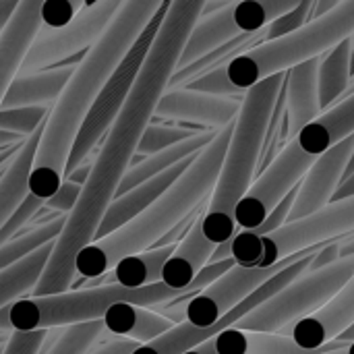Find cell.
Returning <instances> with one entry per match:
<instances>
[{
    "mask_svg": "<svg viewBox=\"0 0 354 354\" xmlns=\"http://www.w3.org/2000/svg\"><path fill=\"white\" fill-rule=\"evenodd\" d=\"M203 4L205 0L170 2L137 81L120 114L102 139V145L89 164V178L81 189L79 201L66 216L64 228L29 297H52L71 288L75 278V259L89 243H93L97 226L135 160L139 141L153 120L156 106L168 91L180 52L191 29L201 17Z\"/></svg>",
    "mask_w": 354,
    "mask_h": 354,
    "instance_id": "cell-1",
    "label": "cell"
},
{
    "mask_svg": "<svg viewBox=\"0 0 354 354\" xmlns=\"http://www.w3.org/2000/svg\"><path fill=\"white\" fill-rule=\"evenodd\" d=\"M160 6L162 0L120 2L118 12L102 37L77 64L73 77L50 108V114L44 122L33 166L27 178L29 195L48 201L58 191L64 178L71 147L95 97Z\"/></svg>",
    "mask_w": 354,
    "mask_h": 354,
    "instance_id": "cell-2",
    "label": "cell"
},
{
    "mask_svg": "<svg viewBox=\"0 0 354 354\" xmlns=\"http://www.w3.org/2000/svg\"><path fill=\"white\" fill-rule=\"evenodd\" d=\"M232 124L218 131L214 141L203 147L183 176L162 193L143 214L108 234L89 243L75 259V274L83 280H97L108 274L118 261L149 251L183 220L203 207L218 183L222 162L232 135Z\"/></svg>",
    "mask_w": 354,
    "mask_h": 354,
    "instance_id": "cell-3",
    "label": "cell"
},
{
    "mask_svg": "<svg viewBox=\"0 0 354 354\" xmlns=\"http://www.w3.org/2000/svg\"><path fill=\"white\" fill-rule=\"evenodd\" d=\"M284 77L286 73L268 77L247 89L243 97L218 183L201 216V232L216 247L232 241L236 234L234 209L255 180L268 127Z\"/></svg>",
    "mask_w": 354,
    "mask_h": 354,
    "instance_id": "cell-4",
    "label": "cell"
},
{
    "mask_svg": "<svg viewBox=\"0 0 354 354\" xmlns=\"http://www.w3.org/2000/svg\"><path fill=\"white\" fill-rule=\"evenodd\" d=\"M195 295L199 292L172 290L162 282L145 288H122L110 284V286H93L81 290H66L62 295H52V297L25 295L8 305V322L12 332L73 328L81 324L102 322L106 311L120 303L147 309L153 305H166Z\"/></svg>",
    "mask_w": 354,
    "mask_h": 354,
    "instance_id": "cell-5",
    "label": "cell"
},
{
    "mask_svg": "<svg viewBox=\"0 0 354 354\" xmlns=\"http://www.w3.org/2000/svg\"><path fill=\"white\" fill-rule=\"evenodd\" d=\"M354 232V197L326 205L324 209L286 222L268 236H255L251 230H236L232 241L218 245L209 263L234 259L241 268H272L297 253L322 247Z\"/></svg>",
    "mask_w": 354,
    "mask_h": 354,
    "instance_id": "cell-6",
    "label": "cell"
},
{
    "mask_svg": "<svg viewBox=\"0 0 354 354\" xmlns=\"http://www.w3.org/2000/svg\"><path fill=\"white\" fill-rule=\"evenodd\" d=\"M354 33V0L340 2L330 15L309 21L299 31L274 41H266L226 66V75L241 91L251 89L268 77L286 73L292 66L319 58L336 44Z\"/></svg>",
    "mask_w": 354,
    "mask_h": 354,
    "instance_id": "cell-7",
    "label": "cell"
},
{
    "mask_svg": "<svg viewBox=\"0 0 354 354\" xmlns=\"http://www.w3.org/2000/svg\"><path fill=\"white\" fill-rule=\"evenodd\" d=\"M170 2L162 0V6L156 10V15L149 19V23L143 27V31L139 33V37L135 39V44L129 48L127 56L120 60V64L114 68V73L108 77V81L104 83L100 95L95 97L87 118L81 124V131L71 147L68 160H66V168H64V178L77 170L79 166H83L87 162V158L91 156V151L97 147V143H102V139L106 137V133L110 131L112 122L116 120V116L120 114L135 81L137 75L143 66V60L156 39V33L168 12ZM62 178V180H64Z\"/></svg>",
    "mask_w": 354,
    "mask_h": 354,
    "instance_id": "cell-8",
    "label": "cell"
},
{
    "mask_svg": "<svg viewBox=\"0 0 354 354\" xmlns=\"http://www.w3.org/2000/svg\"><path fill=\"white\" fill-rule=\"evenodd\" d=\"M353 274L354 257L340 259L319 272H305L278 295H274L249 315H245L234 328L245 332L286 336L295 324L309 317L330 299H334L353 280Z\"/></svg>",
    "mask_w": 354,
    "mask_h": 354,
    "instance_id": "cell-9",
    "label": "cell"
},
{
    "mask_svg": "<svg viewBox=\"0 0 354 354\" xmlns=\"http://www.w3.org/2000/svg\"><path fill=\"white\" fill-rule=\"evenodd\" d=\"M118 8H120L118 0L85 2V6L77 12V17L66 27L62 29L41 27L21 64L19 77L41 73L60 66L75 56L87 54V50L102 37V33L106 31Z\"/></svg>",
    "mask_w": 354,
    "mask_h": 354,
    "instance_id": "cell-10",
    "label": "cell"
},
{
    "mask_svg": "<svg viewBox=\"0 0 354 354\" xmlns=\"http://www.w3.org/2000/svg\"><path fill=\"white\" fill-rule=\"evenodd\" d=\"M315 158L307 156L297 141H290L276 160L249 187L234 209L236 230H255L284 201V197L303 180Z\"/></svg>",
    "mask_w": 354,
    "mask_h": 354,
    "instance_id": "cell-11",
    "label": "cell"
},
{
    "mask_svg": "<svg viewBox=\"0 0 354 354\" xmlns=\"http://www.w3.org/2000/svg\"><path fill=\"white\" fill-rule=\"evenodd\" d=\"M322 247L297 253V255H292V257H288V259H284L272 268H241V266L230 268L222 278H218L214 284H209L207 288H203L199 295H195L191 301L185 303V313H183L185 322L195 326V328L216 326L228 311H232L247 297H251L255 290H259L276 274H280L288 266L305 259L307 255L319 251Z\"/></svg>",
    "mask_w": 354,
    "mask_h": 354,
    "instance_id": "cell-12",
    "label": "cell"
},
{
    "mask_svg": "<svg viewBox=\"0 0 354 354\" xmlns=\"http://www.w3.org/2000/svg\"><path fill=\"white\" fill-rule=\"evenodd\" d=\"M315 253H317V251H315ZM315 253L307 255L305 259H301V261L288 266L286 270H282L280 274H276V276H274L272 280H268L259 290H255V292H253L251 297H247L241 305H236L232 311H228L216 326H212V328H195V326H191V324H187V322L176 324L170 332L162 334L160 338H156V340L149 342V344H141L133 354H185L189 353V351H193L195 346L207 342V340H214V338L220 336L224 330L234 328L245 315H249V313H251L253 309H257L261 303H266L268 299H272L274 295H278L282 288H286V286H288L290 282H295L299 276H303V274L309 270V266H311Z\"/></svg>",
    "mask_w": 354,
    "mask_h": 354,
    "instance_id": "cell-13",
    "label": "cell"
},
{
    "mask_svg": "<svg viewBox=\"0 0 354 354\" xmlns=\"http://www.w3.org/2000/svg\"><path fill=\"white\" fill-rule=\"evenodd\" d=\"M243 97H218L185 87L168 89L160 97L153 118L174 120L176 124H193L205 131H222L236 120Z\"/></svg>",
    "mask_w": 354,
    "mask_h": 354,
    "instance_id": "cell-14",
    "label": "cell"
},
{
    "mask_svg": "<svg viewBox=\"0 0 354 354\" xmlns=\"http://www.w3.org/2000/svg\"><path fill=\"white\" fill-rule=\"evenodd\" d=\"M353 149L354 135H351L348 139L328 149L324 156L315 158L313 166L307 170L303 180L299 183V193L295 197V203L290 207L286 222L303 220L332 203V197L342 183Z\"/></svg>",
    "mask_w": 354,
    "mask_h": 354,
    "instance_id": "cell-15",
    "label": "cell"
},
{
    "mask_svg": "<svg viewBox=\"0 0 354 354\" xmlns=\"http://www.w3.org/2000/svg\"><path fill=\"white\" fill-rule=\"evenodd\" d=\"M354 324V284L348 282L334 299H330L322 309L301 319L288 330V338L305 348L319 351L338 340Z\"/></svg>",
    "mask_w": 354,
    "mask_h": 354,
    "instance_id": "cell-16",
    "label": "cell"
},
{
    "mask_svg": "<svg viewBox=\"0 0 354 354\" xmlns=\"http://www.w3.org/2000/svg\"><path fill=\"white\" fill-rule=\"evenodd\" d=\"M41 29V2L23 0L17 4L10 21L0 33V106L10 87L19 77L21 64Z\"/></svg>",
    "mask_w": 354,
    "mask_h": 354,
    "instance_id": "cell-17",
    "label": "cell"
},
{
    "mask_svg": "<svg viewBox=\"0 0 354 354\" xmlns=\"http://www.w3.org/2000/svg\"><path fill=\"white\" fill-rule=\"evenodd\" d=\"M319 58H311L286 71V77H284V91H286L284 141L286 145L295 141L297 135L322 114L319 95H317Z\"/></svg>",
    "mask_w": 354,
    "mask_h": 354,
    "instance_id": "cell-18",
    "label": "cell"
},
{
    "mask_svg": "<svg viewBox=\"0 0 354 354\" xmlns=\"http://www.w3.org/2000/svg\"><path fill=\"white\" fill-rule=\"evenodd\" d=\"M195 158H197V153L191 156V158H187V160H183V162H178L176 166L168 168L160 176L149 178L147 183L131 189L122 197L114 199L110 203V207L106 209V214H104V218H102V222L97 226V232H95V239L93 241L106 239L108 234L116 232L118 228H122L124 224H129L131 220H135L139 214H143L162 193H166L183 176V172L193 164Z\"/></svg>",
    "mask_w": 354,
    "mask_h": 354,
    "instance_id": "cell-19",
    "label": "cell"
},
{
    "mask_svg": "<svg viewBox=\"0 0 354 354\" xmlns=\"http://www.w3.org/2000/svg\"><path fill=\"white\" fill-rule=\"evenodd\" d=\"M351 135H354V95L322 112L319 118L307 124L295 141L307 156L319 158Z\"/></svg>",
    "mask_w": 354,
    "mask_h": 354,
    "instance_id": "cell-20",
    "label": "cell"
},
{
    "mask_svg": "<svg viewBox=\"0 0 354 354\" xmlns=\"http://www.w3.org/2000/svg\"><path fill=\"white\" fill-rule=\"evenodd\" d=\"M77 66L71 64H60L41 73L17 77L4 100L0 110H10V108H31V106H48L52 108L54 102L60 97L62 89L66 87L68 79L73 77Z\"/></svg>",
    "mask_w": 354,
    "mask_h": 354,
    "instance_id": "cell-21",
    "label": "cell"
},
{
    "mask_svg": "<svg viewBox=\"0 0 354 354\" xmlns=\"http://www.w3.org/2000/svg\"><path fill=\"white\" fill-rule=\"evenodd\" d=\"M218 354H326L348 344L332 342L319 351H305L297 346L288 336L282 334H266V332H245L236 328L224 330L214 338Z\"/></svg>",
    "mask_w": 354,
    "mask_h": 354,
    "instance_id": "cell-22",
    "label": "cell"
},
{
    "mask_svg": "<svg viewBox=\"0 0 354 354\" xmlns=\"http://www.w3.org/2000/svg\"><path fill=\"white\" fill-rule=\"evenodd\" d=\"M102 326L108 334L129 338L137 344H149L174 328V324L164 315L127 303L110 307L102 317Z\"/></svg>",
    "mask_w": 354,
    "mask_h": 354,
    "instance_id": "cell-23",
    "label": "cell"
},
{
    "mask_svg": "<svg viewBox=\"0 0 354 354\" xmlns=\"http://www.w3.org/2000/svg\"><path fill=\"white\" fill-rule=\"evenodd\" d=\"M232 8H234V2H230L226 8H222L216 15L199 17V21L191 29V33L187 37V44H185V48L180 52L176 71L189 66L191 62L207 56L216 48H220V46L228 44L230 39L243 35L241 29H239V25H236V21H234Z\"/></svg>",
    "mask_w": 354,
    "mask_h": 354,
    "instance_id": "cell-24",
    "label": "cell"
},
{
    "mask_svg": "<svg viewBox=\"0 0 354 354\" xmlns=\"http://www.w3.org/2000/svg\"><path fill=\"white\" fill-rule=\"evenodd\" d=\"M176 245L158 247L151 251H143L139 255L127 257L118 261L108 274L97 278L102 286H122V288H145L151 284L162 282V270L168 261V257L174 253Z\"/></svg>",
    "mask_w": 354,
    "mask_h": 354,
    "instance_id": "cell-25",
    "label": "cell"
},
{
    "mask_svg": "<svg viewBox=\"0 0 354 354\" xmlns=\"http://www.w3.org/2000/svg\"><path fill=\"white\" fill-rule=\"evenodd\" d=\"M351 37L336 44L330 52L319 58L317 64V95L322 112L332 108L346 93L351 85Z\"/></svg>",
    "mask_w": 354,
    "mask_h": 354,
    "instance_id": "cell-26",
    "label": "cell"
},
{
    "mask_svg": "<svg viewBox=\"0 0 354 354\" xmlns=\"http://www.w3.org/2000/svg\"><path fill=\"white\" fill-rule=\"evenodd\" d=\"M64 222H66V216H56V218L31 228L29 232L17 234V239H12L4 247H0V272L12 268L15 263H19L23 259H27L29 255H33L41 247L56 243L62 228H64Z\"/></svg>",
    "mask_w": 354,
    "mask_h": 354,
    "instance_id": "cell-27",
    "label": "cell"
},
{
    "mask_svg": "<svg viewBox=\"0 0 354 354\" xmlns=\"http://www.w3.org/2000/svg\"><path fill=\"white\" fill-rule=\"evenodd\" d=\"M297 4V0H239L232 12L241 33H257Z\"/></svg>",
    "mask_w": 354,
    "mask_h": 354,
    "instance_id": "cell-28",
    "label": "cell"
},
{
    "mask_svg": "<svg viewBox=\"0 0 354 354\" xmlns=\"http://www.w3.org/2000/svg\"><path fill=\"white\" fill-rule=\"evenodd\" d=\"M199 133H205V129L201 127H193V124H162V122H151L141 141H139V147L137 151L143 153V158L147 156H153L158 151H164V149H170Z\"/></svg>",
    "mask_w": 354,
    "mask_h": 354,
    "instance_id": "cell-29",
    "label": "cell"
},
{
    "mask_svg": "<svg viewBox=\"0 0 354 354\" xmlns=\"http://www.w3.org/2000/svg\"><path fill=\"white\" fill-rule=\"evenodd\" d=\"M102 334H104L102 322L64 328L50 346L44 344L41 354H85Z\"/></svg>",
    "mask_w": 354,
    "mask_h": 354,
    "instance_id": "cell-30",
    "label": "cell"
},
{
    "mask_svg": "<svg viewBox=\"0 0 354 354\" xmlns=\"http://www.w3.org/2000/svg\"><path fill=\"white\" fill-rule=\"evenodd\" d=\"M48 114H50L48 106L0 110V131H6V133H12V135L27 139L46 122Z\"/></svg>",
    "mask_w": 354,
    "mask_h": 354,
    "instance_id": "cell-31",
    "label": "cell"
},
{
    "mask_svg": "<svg viewBox=\"0 0 354 354\" xmlns=\"http://www.w3.org/2000/svg\"><path fill=\"white\" fill-rule=\"evenodd\" d=\"M183 87L191 89V91L207 93V95H218V97H243L247 93V91H241L239 87L232 85V81L226 75V66L209 71V73L185 83Z\"/></svg>",
    "mask_w": 354,
    "mask_h": 354,
    "instance_id": "cell-32",
    "label": "cell"
},
{
    "mask_svg": "<svg viewBox=\"0 0 354 354\" xmlns=\"http://www.w3.org/2000/svg\"><path fill=\"white\" fill-rule=\"evenodd\" d=\"M311 6H313V0H301L292 10H288L282 17H278L276 21H272L266 27V41L280 39V37L290 35V33L299 31L301 27H305L309 23Z\"/></svg>",
    "mask_w": 354,
    "mask_h": 354,
    "instance_id": "cell-33",
    "label": "cell"
},
{
    "mask_svg": "<svg viewBox=\"0 0 354 354\" xmlns=\"http://www.w3.org/2000/svg\"><path fill=\"white\" fill-rule=\"evenodd\" d=\"M41 207H44V201L41 199H37L33 195H27L17 205V209L4 220V224L0 226V247H4L6 243H10L12 239H17V232L23 230V226L27 222H31L39 214Z\"/></svg>",
    "mask_w": 354,
    "mask_h": 354,
    "instance_id": "cell-34",
    "label": "cell"
},
{
    "mask_svg": "<svg viewBox=\"0 0 354 354\" xmlns=\"http://www.w3.org/2000/svg\"><path fill=\"white\" fill-rule=\"evenodd\" d=\"M83 6H85L83 0H44L41 2V27L62 29L77 17V12Z\"/></svg>",
    "mask_w": 354,
    "mask_h": 354,
    "instance_id": "cell-35",
    "label": "cell"
},
{
    "mask_svg": "<svg viewBox=\"0 0 354 354\" xmlns=\"http://www.w3.org/2000/svg\"><path fill=\"white\" fill-rule=\"evenodd\" d=\"M52 330L35 332H10L2 354H41L44 344L48 342Z\"/></svg>",
    "mask_w": 354,
    "mask_h": 354,
    "instance_id": "cell-36",
    "label": "cell"
},
{
    "mask_svg": "<svg viewBox=\"0 0 354 354\" xmlns=\"http://www.w3.org/2000/svg\"><path fill=\"white\" fill-rule=\"evenodd\" d=\"M81 189H83L81 185L64 178L62 185L58 187V191L48 201H44V207L50 209V212H54V216H68L75 209L77 201H79Z\"/></svg>",
    "mask_w": 354,
    "mask_h": 354,
    "instance_id": "cell-37",
    "label": "cell"
},
{
    "mask_svg": "<svg viewBox=\"0 0 354 354\" xmlns=\"http://www.w3.org/2000/svg\"><path fill=\"white\" fill-rule=\"evenodd\" d=\"M141 344L129 340V338H120V336H108V338H97L91 348L85 354H133Z\"/></svg>",
    "mask_w": 354,
    "mask_h": 354,
    "instance_id": "cell-38",
    "label": "cell"
},
{
    "mask_svg": "<svg viewBox=\"0 0 354 354\" xmlns=\"http://www.w3.org/2000/svg\"><path fill=\"white\" fill-rule=\"evenodd\" d=\"M340 241V239H338ZM338 241H332L328 245H324L315 255H313V261L309 266L307 272H319L324 268H330L334 266L336 261H340V249H338Z\"/></svg>",
    "mask_w": 354,
    "mask_h": 354,
    "instance_id": "cell-39",
    "label": "cell"
},
{
    "mask_svg": "<svg viewBox=\"0 0 354 354\" xmlns=\"http://www.w3.org/2000/svg\"><path fill=\"white\" fill-rule=\"evenodd\" d=\"M338 4H340V0H313L309 21H315V19H322V17L330 15L334 8H338Z\"/></svg>",
    "mask_w": 354,
    "mask_h": 354,
    "instance_id": "cell-40",
    "label": "cell"
},
{
    "mask_svg": "<svg viewBox=\"0 0 354 354\" xmlns=\"http://www.w3.org/2000/svg\"><path fill=\"white\" fill-rule=\"evenodd\" d=\"M354 197V172L346 178V180H342L340 183V187H338V191L334 193V197H332V203H336V201H344V199H351Z\"/></svg>",
    "mask_w": 354,
    "mask_h": 354,
    "instance_id": "cell-41",
    "label": "cell"
},
{
    "mask_svg": "<svg viewBox=\"0 0 354 354\" xmlns=\"http://www.w3.org/2000/svg\"><path fill=\"white\" fill-rule=\"evenodd\" d=\"M17 0H10V2H6V0H0V33H2V29L6 27V23L10 21V17H12V12L17 10Z\"/></svg>",
    "mask_w": 354,
    "mask_h": 354,
    "instance_id": "cell-42",
    "label": "cell"
},
{
    "mask_svg": "<svg viewBox=\"0 0 354 354\" xmlns=\"http://www.w3.org/2000/svg\"><path fill=\"white\" fill-rule=\"evenodd\" d=\"M338 249H340V259H348L354 257V232L348 236H342L338 241Z\"/></svg>",
    "mask_w": 354,
    "mask_h": 354,
    "instance_id": "cell-43",
    "label": "cell"
},
{
    "mask_svg": "<svg viewBox=\"0 0 354 354\" xmlns=\"http://www.w3.org/2000/svg\"><path fill=\"white\" fill-rule=\"evenodd\" d=\"M25 139L19 137V135H12V133H6V131H0V151L6 149V147H12L17 143H23Z\"/></svg>",
    "mask_w": 354,
    "mask_h": 354,
    "instance_id": "cell-44",
    "label": "cell"
},
{
    "mask_svg": "<svg viewBox=\"0 0 354 354\" xmlns=\"http://www.w3.org/2000/svg\"><path fill=\"white\" fill-rule=\"evenodd\" d=\"M23 143H25V141H23ZM23 143H17V145H12V147H6V149H2V151H0V168H2V166H6V164H8V162H10V160L17 156V151L23 147Z\"/></svg>",
    "mask_w": 354,
    "mask_h": 354,
    "instance_id": "cell-45",
    "label": "cell"
},
{
    "mask_svg": "<svg viewBox=\"0 0 354 354\" xmlns=\"http://www.w3.org/2000/svg\"><path fill=\"white\" fill-rule=\"evenodd\" d=\"M185 354H218V353H216V344H214V340H207V342H203V344L195 346L193 351H189V353H185Z\"/></svg>",
    "mask_w": 354,
    "mask_h": 354,
    "instance_id": "cell-46",
    "label": "cell"
},
{
    "mask_svg": "<svg viewBox=\"0 0 354 354\" xmlns=\"http://www.w3.org/2000/svg\"><path fill=\"white\" fill-rule=\"evenodd\" d=\"M336 342H342V344H353L354 342V324L342 334V336H338V340Z\"/></svg>",
    "mask_w": 354,
    "mask_h": 354,
    "instance_id": "cell-47",
    "label": "cell"
},
{
    "mask_svg": "<svg viewBox=\"0 0 354 354\" xmlns=\"http://www.w3.org/2000/svg\"><path fill=\"white\" fill-rule=\"evenodd\" d=\"M354 172V149L353 153H351V158H348V164H346V170H344V176H342V180H346L351 174Z\"/></svg>",
    "mask_w": 354,
    "mask_h": 354,
    "instance_id": "cell-48",
    "label": "cell"
},
{
    "mask_svg": "<svg viewBox=\"0 0 354 354\" xmlns=\"http://www.w3.org/2000/svg\"><path fill=\"white\" fill-rule=\"evenodd\" d=\"M348 64H351V79H354V33L351 35V56H348Z\"/></svg>",
    "mask_w": 354,
    "mask_h": 354,
    "instance_id": "cell-49",
    "label": "cell"
},
{
    "mask_svg": "<svg viewBox=\"0 0 354 354\" xmlns=\"http://www.w3.org/2000/svg\"><path fill=\"white\" fill-rule=\"evenodd\" d=\"M351 95H354V79H351V85H348V89H346V93L340 97V100H346V97H351Z\"/></svg>",
    "mask_w": 354,
    "mask_h": 354,
    "instance_id": "cell-50",
    "label": "cell"
},
{
    "mask_svg": "<svg viewBox=\"0 0 354 354\" xmlns=\"http://www.w3.org/2000/svg\"><path fill=\"white\" fill-rule=\"evenodd\" d=\"M10 336V334H8ZM8 336H4V338H0V354L4 353V346H6V340H8Z\"/></svg>",
    "mask_w": 354,
    "mask_h": 354,
    "instance_id": "cell-51",
    "label": "cell"
},
{
    "mask_svg": "<svg viewBox=\"0 0 354 354\" xmlns=\"http://www.w3.org/2000/svg\"><path fill=\"white\" fill-rule=\"evenodd\" d=\"M348 351V346H344V348H338V351H332V353H326V354H346Z\"/></svg>",
    "mask_w": 354,
    "mask_h": 354,
    "instance_id": "cell-52",
    "label": "cell"
},
{
    "mask_svg": "<svg viewBox=\"0 0 354 354\" xmlns=\"http://www.w3.org/2000/svg\"><path fill=\"white\" fill-rule=\"evenodd\" d=\"M346 354H354V342L353 344H348V351H346Z\"/></svg>",
    "mask_w": 354,
    "mask_h": 354,
    "instance_id": "cell-53",
    "label": "cell"
},
{
    "mask_svg": "<svg viewBox=\"0 0 354 354\" xmlns=\"http://www.w3.org/2000/svg\"><path fill=\"white\" fill-rule=\"evenodd\" d=\"M4 168H6V166H2V168H0V178H2V174H4Z\"/></svg>",
    "mask_w": 354,
    "mask_h": 354,
    "instance_id": "cell-54",
    "label": "cell"
},
{
    "mask_svg": "<svg viewBox=\"0 0 354 354\" xmlns=\"http://www.w3.org/2000/svg\"><path fill=\"white\" fill-rule=\"evenodd\" d=\"M351 282H353V284H354V274H353V280H351Z\"/></svg>",
    "mask_w": 354,
    "mask_h": 354,
    "instance_id": "cell-55",
    "label": "cell"
}]
</instances>
